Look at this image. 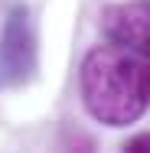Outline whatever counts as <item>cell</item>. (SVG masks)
<instances>
[{
    "label": "cell",
    "instance_id": "7a4b0ae2",
    "mask_svg": "<svg viewBox=\"0 0 150 153\" xmlns=\"http://www.w3.org/2000/svg\"><path fill=\"white\" fill-rule=\"evenodd\" d=\"M36 72V30L26 7H13L0 30V85H26Z\"/></svg>",
    "mask_w": 150,
    "mask_h": 153
},
{
    "label": "cell",
    "instance_id": "6da1fadb",
    "mask_svg": "<svg viewBox=\"0 0 150 153\" xmlns=\"http://www.w3.org/2000/svg\"><path fill=\"white\" fill-rule=\"evenodd\" d=\"M78 91L85 111L108 127H127L140 121L150 104L140 56L114 42L98 46L85 56L78 72Z\"/></svg>",
    "mask_w": 150,
    "mask_h": 153
},
{
    "label": "cell",
    "instance_id": "3957f363",
    "mask_svg": "<svg viewBox=\"0 0 150 153\" xmlns=\"http://www.w3.org/2000/svg\"><path fill=\"white\" fill-rule=\"evenodd\" d=\"M101 33L108 42L144 52L150 46V0H124L101 10Z\"/></svg>",
    "mask_w": 150,
    "mask_h": 153
},
{
    "label": "cell",
    "instance_id": "277c9868",
    "mask_svg": "<svg viewBox=\"0 0 150 153\" xmlns=\"http://www.w3.org/2000/svg\"><path fill=\"white\" fill-rule=\"evenodd\" d=\"M124 150H127V153H150V134H137V137H131V140L124 143Z\"/></svg>",
    "mask_w": 150,
    "mask_h": 153
},
{
    "label": "cell",
    "instance_id": "5b68a950",
    "mask_svg": "<svg viewBox=\"0 0 150 153\" xmlns=\"http://www.w3.org/2000/svg\"><path fill=\"white\" fill-rule=\"evenodd\" d=\"M140 62H144V82H147V94H150V46L140 52Z\"/></svg>",
    "mask_w": 150,
    "mask_h": 153
}]
</instances>
